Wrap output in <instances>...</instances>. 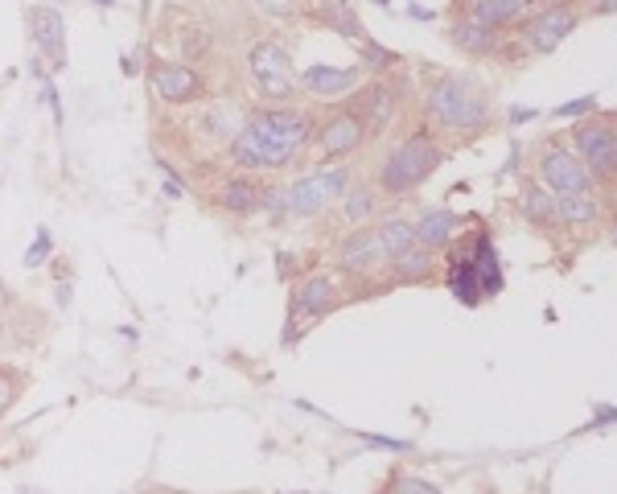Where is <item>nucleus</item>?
<instances>
[{"instance_id": "obj_23", "label": "nucleus", "mask_w": 617, "mask_h": 494, "mask_svg": "<svg viewBox=\"0 0 617 494\" xmlns=\"http://www.w3.org/2000/svg\"><path fill=\"white\" fill-rule=\"evenodd\" d=\"M449 289H453V297L457 301H465V306H478L481 297V276L478 268H474V260L469 256H453V268H449Z\"/></svg>"}, {"instance_id": "obj_4", "label": "nucleus", "mask_w": 617, "mask_h": 494, "mask_svg": "<svg viewBox=\"0 0 617 494\" xmlns=\"http://www.w3.org/2000/svg\"><path fill=\"white\" fill-rule=\"evenodd\" d=\"M354 182V170L350 165H334V170H317L292 182L284 189H268V203L264 210L272 215H289V219H308V215H322L329 203H342L346 189Z\"/></svg>"}, {"instance_id": "obj_21", "label": "nucleus", "mask_w": 617, "mask_h": 494, "mask_svg": "<svg viewBox=\"0 0 617 494\" xmlns=\"http://www.w3.org/2000/svg\"><path fill=\"white\" fill-rule=\"evenodd\" d=\"M556 219L568 231H584V227H597L601 222V203L593 194H560L556 198Z\"/></svg>"}, {"instance_id": "obj_11", "label": "nucleus", "mask_w": 617, "mask_h": 494, "mask_svg": "<svg viewBox=\"0 0 617 494\" xmlns=\"http://www.w3.org/2000/svg\"><path fill=\"white\" fill-rule=\"evenodd\" d=\"M581 25V9L577 4H568V0H556V4H548L544 13H535L527 25H523V50L532 54H551L560 50V42H564L572 30Z\"/></svg>"}, {"instance_id": "obj_14", "label": "nucleus", "mask_w": 617, "mask_h": 494, "mask_svg": "<svg viewBox=\"0 0 617 494\" xmlns=\"http://www.w3.org/2000/svg\"><path fill=\"white\" fill-rule=\"evenodd\" d=\"M30 37H34V50L50 62V70H67V21L50 4H34L30 13Z\"/></svg>"}, {"instance_id": "obj_20", "label": "nucleus", "mask_w": 617, "mask_h": 494, "mask_svg": "<svg viewBox=\"0 0 617 494\" xmlns=\"http://www.w3.org/2000/svg\"><path fill=\"white\" fill-rule=\"evenodd\" d=\"M436 273V252H424V248H408L404 256H395L387 264V280L392 285H424Z\"/></svg>"}, {"instance_id": "obj_1", "label": "nucleus", "mask_w": 617, "mask_h": 494, "mask_svg": "<svg viewBox=\"0 0 617 494\" xmlns=\"http://www.w3.org/2000/svg\"><path fill=\"white\" fill-rule=\"evenodd\" d=\"M317 137V116L308 107H256L252 116L240 124V133L231 140V165L235 173H284L296 161H305Z\"/></svg>"}, {"instance_id": "obj_3", "label": "nucleus", "mask_w": 617, "mask_h": 494, "mask_svg": "<svg viewBox=\"0 0 617 494\" xmlns=\"http://www.w3.org/2000/svg\"><path fill=\"white\" fill-rule=\"evenodd\" d=\"M445 157H449L445 145L432 137L429 128L408 133V137L395 145L392 153L383 157L375 189L383 194V198H404V194H411V189L424 186L432 173L445 165Z\"/></svg>"}, {"instance_id": "obj_2", "label": "nucleus", "mask_w": 617, "mask_h": 494, "mask_svg": "<svg viewBox=\"0 0 617 494\" xmlns=\"http://www.w3.org/2000/svg\"><path fill=\"white\" fill-rule=\"evenodd\" d=\"M424 119L445 133H478L490 124V100L474 79L441 74L424 91Z\"/></svg>"}, {"instance_id": "obj_34", "label": "nucleus", "mask_w": 617, "mask_h": 494, "mask_svg": "<svg viewBox=\"0 0 617 494\" xmlns=\"http://www.w3.org/2000/svg\"><path fill=\"white\" fill-rule=\"evenodd\" d=\"M100 4H112V0H100Z\"/></svg>"}, {"instance_id": "obj_27", "label": "nucleus", "mask_w": 617, "mask_h": 494, "mask_svg": "<svg viewBox=\"0 0 617 494\" xmlns=\"http://www.w3.org/2000/svg\"><path fill=\"white\" fill-rule=\"evenodd\" d=\"M359 54H362V70H371V74H387V70L399 67V54L387 50V46H379L371 37H362L359 42Z\"/></svg>"}, {"instance_id": "obj_24", "label": "nucleus", "mask_w": 617, "mask_h": 494, "mask_svg": "<svg viewBox=\"0 0 617 494\" xmlns=\"http://www.w3.org/2000/svg\"><path fill=\"white\" fill-rule=\"evenodd\" d=\"M379 239H383V248H387V256H404L408 248H416V222L411 219H399V215H392V219H383L375 227Z\"/></svg>"}, {"instance_id": "obj_15", "label": "nucleus", "mask_w": 617, "mask_h": 494, "mask_svg": "<svg viewBox=\"0 0 617 494\" xmlns=\"http://www.w3.org/2000/svg\"><path fill=\"white\" fill-rule=\"evenodd\" d=\"M268 182H259L256 173H231L223 186L214 189V206L219 210H226V215H235V219H243V215H256L259 206L268 203Z\"/></svg>"}, {"instance_id": "obj_13", "label": "nucleus", "mask_w": 617, "mask_h": 494, "mask_svg": "<svg viewBox=\"0 0 617 494\" xmlns=\"http://www.w3.org/2000/svg\"><path fill=\"white\" fill-rule=\"evenodd\" d=\"M346 107L366 124V137H383V133L395 124V116H399V91H395L392 83L375 79V83L362 87Z\"/></svg>"}, {"instance_id": "obj_26", "label": "nucleus", "mask_w": 617, "mask_h": 494, "mask_svg": "<svg viewBox=\"0 0 617 494\" xmlns=\"http://www.w3.org/2000/svg\"><path fill=\"white\" fill-rule=\"evenodd\" d=\"M25 383L30 376L21 371V367H9V363H0V421L9 416V412L18 409L21 392H25Z\"/></svg>"}, {"instance_id": "obj_9", "label": "nucleus", "mask_w": 617, "mask_h": 494, "mask_svg": "<svg viewBox=\"0 0 617 494\" xmlns=\"http://www.w3.org/2000/svg\"><path fill=\"white\" fill-rule=\"evenodd\" d=\"M149 87H153V100L170 103V107L206 103V74L194 70L189 62H153L149 67Z\"/></svg>"}, {"instance_id": "obj_10", "label": "nucleus", "mask_w": 617, "mask_h": 494, "mask_svg": "<svg viewBox=\"0 0 617 494\" xmlns=\"http://www.w3.org/2000/svg\"><path fill=\"white\" fill-rule=\"evenodd\" d=\"M535 173H539V186L551 189L556 198L560 194H593V173L581 165V157L560 149V145H548L539 161H535Z\"/></svg>"}, {"instance_id": "obj_29", "label": "nucleus", "mask_w": 617, "mask_h": 494, "mask_svg": "<svg viewBox=\"0 0 617 494\" xmlns=\"http://www.w3.org/2000/svg\"><path fill=\"white\" fill-rule=\"evenodd\" d=\"M584 112H597V100H593V95H581V100H572V103H564V107H556V116H560V119L584 116Z\"/></svg>"}, {"instance_id": "obj_6", "label": "nucleus", "mask_w": 617, "mask_h": 494, "mask_svg": "<svg viewBox=\"0 0 617 494\" xmlns=\"http://www.w3.org/2000/svg\"><path fill=\"white\" fill-rule=\"evenodd\" d=\"M247 70H252V83H256L264 107H280V103H289L296 95L292 54L280 42H272V37H264V42H256L247 50Z\"/></svg>"}, {"instance_id": "obj_8", "label": "nucleus", "mask_w": 617, "mask_h": 494, "mask_svg": "<svg viewBox=\"0 0 617 494\" xmlns=\"http://www.w3.org/2000/svg\"><path fill=\"white\" fill-rule=\"evenodd\" d=\"M334 264H338V276H346V280H371V276L383 273L392 264V256H387V248H383L375 227H359V231H350L338 243Z\"/></svg>"}, {"instance_id": "obj_31", "label": "nucleus", "mask_w": 617, "mask_h": 494, "mask_svg": "<svg viewBox=\"0 0 617 494\" xmlns=\"http://www.w3.org/2000/svg\"><path fill=\"white\" fill-rule=\"evenodd\" d=\"M589 9H593L597 18H605V13H617V0H589Z\"/></svg>"}, {"instance_id": "obj_28", "label": "nucleus", "mask_w": 617, "mask_h": 494, "mask_svg": "<svg viewBox=\"0 0 617 494\" xmlns=\"http://www.w3.org/2000/svg\"><path fill=\"white\" fill-rule=\"evenodd\" d=\"M259 13H268V18H280V21H289L296 18V9H301V0H252Z\"/></svg>"}, {"instance_id": "obj_35", "label": "nucleus", "mask_w": 617, "mask_h": 494, "mask_svg": "<svg viewBox=\"0 0 617 494\" xmlns=\"http://www.w3.org/2000/svg\"><path fill=\"white\" fill-rule=\"evenodd\" d=\"M614 165H617V153H614Z\"/></svg>"}, {"instance_id": "obj_5", "label": "nucleus", "mask_w": 617, "mask_h": 494, "mask_svg": "<svg viewBox=\"0 0 617 494\" xmlns=\"http://www.w3.org/2000/svg\"><path fill=\"white\" fill-rule=\"evenodd\" d=\"M346 301V289H342V276L334 273H313L305 276V280H296L289 292V334H284V342L301 338L305 334V325L322 322V318H329L334 309Z\"/></svg>"}, {"instance_id": "obj_19", "label": "nucleus", "mask_w": 617, "mask_h": 494, "mask_svg": "<svg viewBox=\"0 0 617 494\" xmlns=\"http://www.w3.org/2000/svg\"><path fill=\"white\" fill-rule=\"evenodd\" d=\"M532 4L535 0H469V4H465V18L481 21V25H490V30H507V25L527 18Z\"/></svg>"}, {"instance_id": "obj_25", "label": "nucleus", "mask_w": 617, "mask_h": 494, "mask_svg": "<svg viewBox=\"0 0 617 494\" xmlns=\"http://www.w3.org/2000/svg\"><path fill=\"white\" fill-rule=\"evenodd\" d=\"M379 210V189L375 186H359V189H346L342 198V215L346 222H354V227H362L366 219H375Z\"/></svg>"}, {"instance_id": "obj_36", "label": "nucleus", "mask_w": 617, "mask_h": 494, "mask_svg": "<svg viewBox=\"0 0 617 494\" xmlns=\"http://www.w3.org/2000/svg\"><path fill=\"white\" fill-rule=\"evenodd\" d=\"M614 239H617V235H614Z\"/></svg>"}, {"instance_id": "obj_22", "label": "nucleus", "mask_w": 617, "mask_h": 494, "mask_svg": "<svg viewBox=\"0 0 617 494\" xmlns=\"http://www.w3.org/2000/svg\"><path fill=\"white\" fill-rule=\"evenodd\" d=\"M519 210H523V219L532 222V227H544V231H556V227H560V219H556V194L544 189L539 182H527V186H523Z\"/></svg>"}, {"instance_id": "obj_30", "label": "nucleus", "mask_w": 617, "mask_h": 494, "mask_svg": "<svg viewBox=\"0 0 617 494\" xmlns=\"http://www.w3.org/2000/svg\"><path fill=\"white\" fill-rule=\"evenodd\" d=\"M46 252H50V235L42 231V235H37V248H30V252H25V264H30V268H37V264L46 260Z\"/></svg>"}, {"instance_id": "obj_18", "label": "nucleus", "mask_w": 617, "mask_h": 494, "mask_svg": "<svg viewBox=\"0 0 617 494\" xmlns=\"http://www.w3.org/2000/svg\"><path fill=\"white\" fill-rule=\"evenodd\" d=\"M449 37H453V46L462 54H469V58H486V54H494L498 46H502V30H490V25H481V21H474V18L453 21Z\"/></svg>"}, {"instance_id": "obj_16", "label": "nucleus", "mask_w": 617, "mask_h": 494, "mask_svg": "<svg viewBox=\"0 0 617 494\" xmlns=\"http://www.w3.org/2000/svg\"><path fill=\"white\" fill-rule=\"evenodd\" d=\"M362 79V67H305L296 83L305 87L317 100H338L346 91H354Z\"/></svg>"}, {"instance_id": "obj_12", "label": "nucleus", "mask_w": 617, "mask_h": 494, "mask_svg": "<svg viewBox=\"0 0 617 494\" xmlns=\"http://www.w3.org/2000/svg\"><path fill=\"white\" fill-rule=\"evenodd\" d=\"M366 124H362L350 107H338L334 116L329 119H322L317 124V137H313V149H317V157L322 161H342V157H350V153H359L362 145H366Z\"/></svg>"}, {"instance_id": "obj_17", "label": "nucleus", "mask_w": 617, "mask_h": 494, "mask_svg": "<svg viewBox=\"0 0 617 494\" xmlns=\"http://www.w3.org/2000/svg\"><path fill=\"white\" fill-rule=\"evenodd\" d=\"M457 235H462V219L453 210L432 206L416 219V248H424V252H445V248H453Z\"/></svg>"}, {"instance_id": "obj_32", "label": "nucleus", "mask_w": 617, "mask_h": 494, "mask_svg": "<svg viewBox=\"0 0 617 494\" xmlns=\"http://www.w3.org/2000/svg\"><path fill=\"white\" fill-rule=\"evenodd\" d=\"M532 116H535L532 107H514V112H511V119H514V124H523V119H532Z\"/></svg>"}, {"instance_id": "obj_33", "label": "nucleus", "mask_w": 617, "mask_h": 494, "mask_svg": "<svg viewBox=\"0 0 617 494\" xmlns=\"http://www.w3.org/2000/svg\"><path fill=\"white\" fill-rule=\"evenodd\" d=\"M597 421H617V412H614V409H601V412H597Z\"/></svg>"}, {"instance_id": "obj_7", "label": "nucleus", "mask_w": 617, "mask_h": 494, "mask_svg": "<svg viewBox=\"0 0 617 494\" xmlns=\"http://www.w3.org/2000/svg\"><path fill=\"white\" fill-rule=\"evenodd\" d=\"M572 145H577L581 165L593 173V182H614V177H617V165H614L617 119L614 116L584 119V124H577V128H572Z\"/></svg>"}]
</instances>
